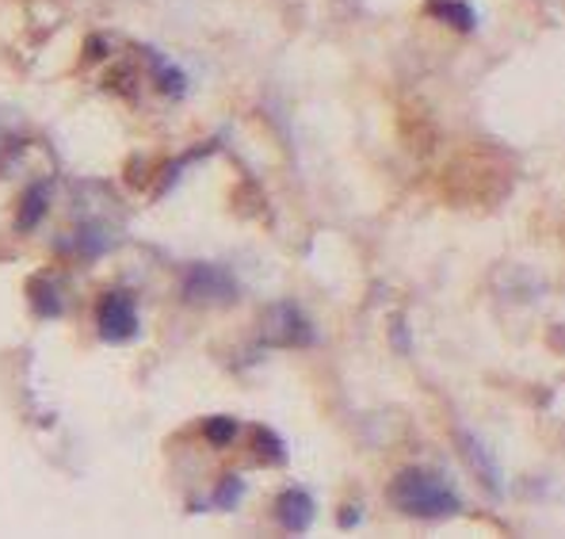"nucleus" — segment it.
<instances>
[{"mask_svg":"<svg viewBox=\"0 0 565 539\" xmlns=\"http://www.w3.org/2000/svg\"><path fill=\"white\" fill-rule=\"evenodd\" d=\"M390 497L402 512L409 517H420V520H439V517H455L459 512V494L444 483L439 475L431 471H402L390 486Z\"/></svg>","mask_w":565,"mask_h":539,"instance_id":"nucleus-1","label":"nucleus"},{"mask_svg":"<svg viewBox=\"0 0 565 539\" xmlns=\"http://www.w3.org/2000/svg\"><path fill=\"white\" fill-rule=\"evenodd\" d=\"M184 292L191 303H234L237 298V284L226 268L218 264H195L184 276Z\"/></svg>","mask_w":565,"mask_h":539,"instance_id":"nucleus-2","label":"nucleus"},{"mask_svg":"<svg viewBox=\"0 0 565 539\" xmlns=\"http://www.w3.org/2000/svg\"><path fill=\"white\" fill-rule=\"evenodd\" d=\"M99 334L107 341H130L138 334V310L127 292H111L99 303Z\"/></svg>","mask_w":565,"mask_h":539,"instance_id":"nucleus-3","label":"nucleus"},{"mask_svg":"<svg viewBox=\"0 0 565 539\" xmlns=\"http://www.w3.org/2000/svg\"><path fill=\"white\" fill-rule=\"evenodd\" d=\"M268 337L276 345H310L313 334L295 306L279 303V306H271V314H268Z\"/></svg>","mask_w":565,"mask_h":539,"instance_id":"nucleus-4","label":"nucleus"},{"mask_svg":"<svg viewBox=\"0 0 565 539\" xmlns=\"http://www.w3.org/2000/svg\"><path fill=\"white\" fill-rule=\"evenodd\" d=\"M279 525L287 532H306L313 525V501L302 490H287L279 497Z\"/></svg>","mask_w":565,"mask_h":539,"instance_id":"nucleus-5","label":"nucleus"},{"mask_svg":"<svg viewBox=\"0 0 565 539\" xmlns=\"http://www.w3.org/2000/svg\"><path fill=\"white\" fill-rule=\"evenodd\" d=\"M462 452H467L470 463H478V467H481V478H486L489 490H497V467H493V459L481 452V444L473 441V436H462Z\"/></svg>","mask_w":565,"mask_h":539,"instance_id":"nucleus-6","label":"nucleus"},{"mask_svg":"<svg viewBox=\"0 0 565 539\" xmlns=\"http://www.w3.org/2000/svg\"><path fill=\"white\" fill-rule=\"evenodd\" d=\"M206 433H211L218 444H226V441H234L237 429H234V421H211V425H206Z\"/></svg>","mask_w":565,"mask_h":539,"instance_id":"nucleus-7","label":"nucleus"},{"mask_svg":"<svg viewBox=\"0 0 565 539\" xmlns=\"http://www.w3.org/2000/svg\"><path fill=\"white\" fill-rule=\"evenodd\" d=\"M31 203H28V211H23V226H31V222L39 219V211H43V188H31Z\"/></svg>","mask_w":565,"mask_h":539,"instance_id":"nucleus-8","label":"nucleus"}]
</instances>
